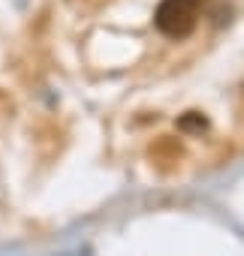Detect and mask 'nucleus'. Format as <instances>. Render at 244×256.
Returning <instances> with one entry per match:
<instances>
[{
    "label": "nucleus",
    "mask_w": 244,
    "mask_h": 256,
    "mask_svg": "<svg viewBox=\"0 0 244 256\" xmlns=\"http://www.w3.org/2000/svg\"><path fill=\"white\" fill-rule=\"evenodd\" d=\"M205 0H163L157 6L154 24L160 34H166L169 40H184L193 34L196 18H199V6Z\"/></svg>",
    "instance_id": "1"
},
{
    "label": "nucleus",
    "mask_w": 244,
    "mask_h": 256,
    "mask_svg": "<svg viewBox=\"0 0 244 256\" xmlns=\"http://www.w3.org/2000/svg\"><path fill=\"white\" fill-rule=\"evenodd\" d=\"M181 130H205V118H199L196 112H190L187 118H181Z\"/></svg>",
    "instance_id": "2"
}]
</instances>
